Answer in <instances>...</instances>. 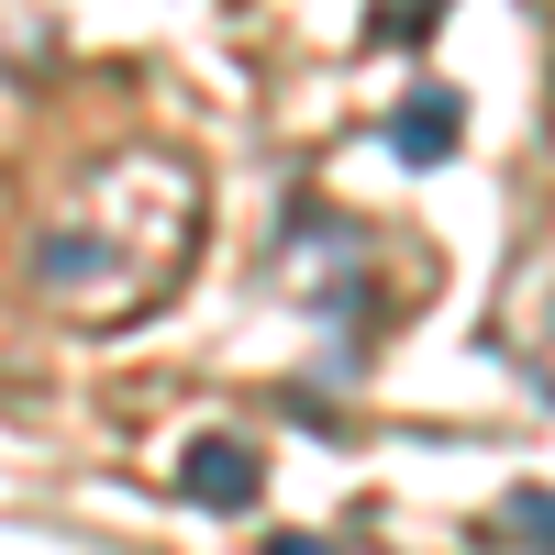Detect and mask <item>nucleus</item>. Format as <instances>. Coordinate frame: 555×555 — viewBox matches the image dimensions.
I'll list each match as a JSON object with an SVG mask.
<instances>
[{
    "label": "nucleus",
    "instance_id": "nucleus-6",
    "mask_svg": "<svg viewBox=\"0 0 555 555\" xmlns=\"http://www.w3.org/2000/svg\"><path fill=\"white\" fill-rule=\"evenodd\" d=\"M267 555H334V544H311V533H278V544H267Z\"/></svg>",
    "mask_w": 555,
    "mask_h": 555
},
{
    "label": "nucleus",
    "instance_id": "nucleus-2",
    "mask_svg": "<svg viewBox=\"0 0 555 555\" xmlns=\"http://www.w3.org/2000/svg\"><path fill=\"white\" fill-rule=\"evenodd\" d=\"M178 489H190L201 512H256L267 500V455L245 434H190L178 444Z\"/></svg>",
    "mask_w": 555,
    "mask_h": 555
},
{
    "label": "nucleus",
    "instance_id": "nucleus-4",
    "mask_svg": "<svg viewBox=\"0 0 555 555\" xmlns=\"http://www.w3.org/2000/svg\"><path fill=\"white\" fill-rule=\"evenodd\" d=\"M500 544H522V555H555V489L544 478H522L512 500H500V522H489Z\"/></svg>",
    "mask_w": 555,
    "mask_h": 555
},
{
    "label": "nucleus",
    "instance_id": "nucleus-3",
    "mask_svg": "<svg viewBox=\"0 0 555 555\" xmlns=\"http://www.w3.org/2000/svg\"><path fill=\"white\" fill-rule=\"evenodd\" d=\"M455 133H467V101H455L444 78H423V89L389 112V156H400V167H444V156H455Z\"/></svg>",
    "mask_w": 555,
    "mask_h": 555
},
{
    "label": "nucleus",
    "instance_id": "nucleus-1",
    "mask_svg": "<svg viewBox=\"0 0 555 555\" xmlns=\"http://www.w3.org/2000/svg\"><path fill=\"white\" fill-rule=\"evenodd\" d=\"M201 234V178L178 156H122L89 178V201L67 222H44L34 245V289L56 300L67 322H122V311H156L190 267Z\"/></svg>",
    "mask_w": 555,
    "mask_h": 555
},
{
    "label": "nucleus",
    "instance_id": "nucleus-5",
    "mask_svg": "<svg viewBox=\"0 0 555 555\" xmlns=\"http://www.w3.org/2000/svg\"><path fill=\"white\" fill-rule=\"evenodd\" d=\"M444 23V0H366V34H378V44H423Z\"/></svg>",
    "mask_w": 555,
    "mask_h": 555
}]
</instances>
